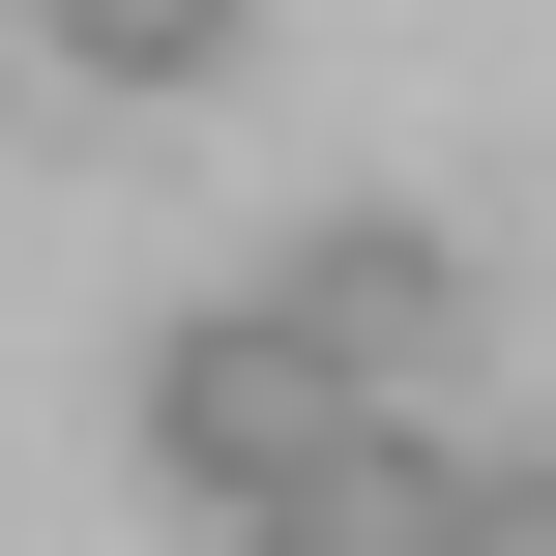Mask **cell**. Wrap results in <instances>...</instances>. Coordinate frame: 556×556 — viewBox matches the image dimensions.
<instances>
[{
    "instance_id": "obj_1",
    "label": "cell",
    "mask_w": 556,
    "mask_h": 556,
    "mask_svg": "<svg viewBox=\"0 0 556 556\" xmlns=\"http://www.w3.org/2000/svg\"><path fill=\"white\" fill-rule=\"evenodd\" d=\"M147 469H176L235 556H264V528H323V498L381 469V410H352V352H323L293 293H205V323L147 352Z\"/></svg>"
},
{
    "instance_id": "obj_2",
    "label": "cell",
    "mask_w": 556,
    "mask_h": 556,
    "mask_svg": "<svg viewBox=\"0 0 556 556\" xmlns=\"http://www.w3.org/2000/svg\"><path fill=\"white\" fill-rule=\"evenodd\" d=\"M264 293H293V323L352 352V410H381V440H469V352H498V264H469L440 205H323V235H293Z\"/></svg>"
},
{
    "instance_id": "obj_3",
    "label": "cell",
    "mask_w": 556,
    "mask_h": 556,
    "mask_svg": "<svg viewBox=\"0 0 556 556\" xmlns=\"http://www.w3.org/2000/svg\"><path fill=\"white\" fill-rule=\"evenodd\" d=\"M29 59H59L88 117H176V88H235V59H264V0H29Z\"/></svg>"
},
{
    "instance_id": "obj_4",
    "label": "cell",
    "mask_w": 556,
    "mask_h": 556,
    "mask_svg": "<svg viewBox=\"0 0 556 556\" xmlns=\"http://www.w3.org/2000/svg\"><path fill=\"white\" fill-rule=\"evenodd\" d=\"M469 556H556V440H469Z\"/></svg>"
}]
</instances>
